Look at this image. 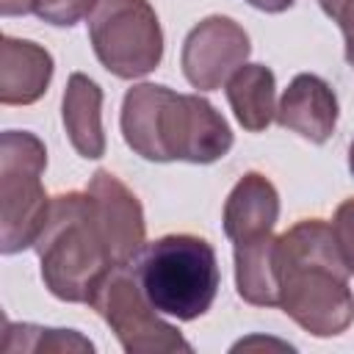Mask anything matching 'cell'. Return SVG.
Here are the masks:
<instances>
[{"mask_svg":"<svg viewBox=\"0 0 354 354\" xmlns=\"http://www.w3.org/2000/svg\"><path fill=\"white\" fill-rule=\"evenodd\" d=\"M279 307L313 337H335L354 321L348 268L324 218H301L277 238Z\"/></svg>","mask_w":354,"mask_h":354,"instance_id":"obj_1","label":"cell"},{"mask_svg":"<svg viewBox=\"0 0 354 354\" xmlns=\"http://www.w3.org/2000/svg\"><path fill=\"white\" fill-rule=\"evenodd\" d=\"M124 144L152 163H216L232 149L227 119L199 94H177L160 83H138L122 100Z\"/></svg>","mask_w":354,"mask_h":354,"instance_id":"obj_2","label":"cell"},{"mask_svg":"<svg viewBox=\"0 0 354 354\" xmlns=\"http://www.w3.org/2000/svg\"><path fill=\"white\" fill-rule=\"evenodd\" d=\"M44 288L72 304H88L102 277L116 268L105 230L88 191L53 196L47 224L36 241Z\"/></svg>","mask_w":354,"mask_h":354,"instance_id":"obj_3","label":"cell"},{"mask_svg":"<svg viewBox=\"0 0 354 354\" xmlns=\"http://www.w3.org/2000/svg\"><path fill=\"white\" fill-rule=\"evenodd\" d=\"M133 274L149 304L177 321L205 315L221 285L216 249L205 238L188 232L144 243L133 260Z\"/></svg>","mask_w":354,"mask_h":354,"instance_id":"obj_4","label":"cell"},{"mask_svg":"<svg viewBox=\"0 0 354 354\" xmlns=\"http://www.w3.org/2000/svg\"><path fill=\"white\" fill-rule=\"evenodd\" d=\"M47 169L44 144L28 130L0 136V249L17 254L36 246L47 216L50 196L41 185Z\"/></svg>","mask_w":354,"mask_h":354,"instance_id":"obj_5","label":"cell"},{"mask_svg":"<svg viewBox=\"0 0 354 354\" xmlns=\"http://www.w3.org/2000/svg\"><path fill=\"white\" fill-rule=\"evenodd\" d=\"M88 39L100 64L122 80L149 75L163 58V30L147 0H100Z\"/></svg>","mask_w":354,"mask_h":354,"instance_id":"obj_6","label":"cell"},{"mask_svg":"<svg viewBox=\"0 0 354 354\" xmlns=\"http://www.w3.org/2000/svg\"><path fill=\"white\" fill-rule=\"evenodd\" d=\"M88 304L102 315V321L111 326V332L127 354L191 351V343L171 324H166L149 304L133 274V266L111 268L97 285Z\"/></svg>","mask_w":354,"mask_h":354,"instance_id":"obj_7","label":"cell"},{"mask_svg":"<svg viewBox=\"0 0 354 354\" xmlns=\"http://www.w3.org/2000/svg\"><path fill=\"white\" fill-rule=\"evenodd\" d=\"M249 53V33L235 19L213 14L188 30L180 53V66L194 88L216 91L232 77V72L246 64Z\"/></svg>","mask_w":354,"mask_h":354,"instance_id":"obj_8","label":"cell"},{"mask_svg":"<svg viewBox=\"0 0 354 354\" xmlns=\"http://www.w3.org/2000/svg\"><path fill=\"white\" fill-rule=\"evenodd\" d=\"M116 266H133L144 249V210L136 194L108 169H97L88 188Z\"/></svg>","mask_w":354,"mask_h":354,"instance_id":"obj_9","label":"cell"},{"mask_svg":"<svg viewBox=\"0 0 354 354\" xmlns=\"http://www.w3.org/2000/svg\"><path fill=\"white\" fill-rule=\"evenodd\" d=\"M337 111L332 86L318 75L301 72L285 88L277 105V122L310 144H326L337 127Z\"/></svg>","mask_w":354,"mask_h":354,"instance_id":"obj_10","label":"cell"},{"mask_svg":"<svg viewBox=\"0 0 354 354\" xmlns=\"http://www.w3.org/2000/svg\"><path fill=\"white\" fill-rule=\"evenodd\" d=\"M277 218H279V194L274 183L260 171H249L235 183L221 213L224 235L232 243L268 235Z\"/></svg>","mask_w":354,"mask_h":354,"instance_id":"obj_11","label":"cell"},{"mask_svg":"<svg viewBox=\"0 0 354 354\" xmlns=\"http://www.w3.org/2000/svg\"><path fill=\"white\" fill-rule=\"evenodd\" d=\"M53 80V55L28 39L3 36L0 41V102L33 105Z\"/></svg>","mask_w":354,"mask_h":354,"instance_id":"obj_12","label":"cell"},{"mask_svg":"<svg viewBox=\"0 0 354 354\" xmlns=\"http://www.w3.org/2000/svg\"><path fill=\"white\" fill-rule=\"evenodd\" d=\"M61 119L66 127V138L75 152L86 160H97L105 155V133H102V88L83 72L69 75Z\"/></svg>","mask_w":354,"mask_h":354,"instance_id":"obj_13","label":"cell"},{"mask_svg":"<svg viewBox=\"0 0 354 354\" xmlns=\"http://www.w3.org/2000/svg\"><path fill=\"white\" fill-rule=\"evenodd\" d=\"M277 80L263 64H243L227 80V102L238 124L249 133L266 130L277 119Z\"/></svg>","mask_w":354,"mask_h":354,"instance_id":"obj_14","label":"cell"},{"mask_svg":"<svg viewBox=\"0 0 354 354\" xmlns=\"http://www.w3.org/2000/svg\"><path fill=\"white\" fill-rule=\"evenodd\" d=\"M235 288L238 296L254 307L279 304L277 238L271 232L254 241L235 243Z\"/></svg>","mask_w":354,"mask_h":354,"instance_id":"obj_15","label":"cell"},{"mask_svg":"<svg viewBox=\"0 0 354 354\" xmlns=\"http://www.w3.org/2000/svg\"><path fill=\"white\" fill-rule=\"evenodd\" d=\"M0 351H94V343L77 335L75 329H50L33 324H11L3 321Z\"/></svg>","mask_w":354,"mask_h":354,"instance_id":"obj_16","label":"cell"},{"mask_svg":"<svg viewBox=\"0 0 354 354\" xmlns=\"http://www.w3.org/2000/svg\"><path fill=\"white\" fill-rule=\"evenodd\" d=\"M100 0H33V14L50 25L72 28L80 19L91 17Z\"/></svg>","mask_w":354,"mask_h":354,"instance_id":"obj_17","label":"cell"},{"mask_svg":"<svg viewBox=\"0 0 354 354\" xmlns=\"http://www.w3.org/2000/svg\"><path fill=\"white\" fill-rule=\"evenodd\" d=\"M332 235L337 243V252L348 268V274H354V196L340 202L332 218Z\"/></svg>","mask_w":354,"mask_h":354,"instance_id":"obj_18","label":"cell"},{"mask_svg":"<svg viewBox=\"0 0 354 354\" xmlns=\"http://www.w3.org/2000/svg\"><path fill=\"white\" fill-rule=\"evenodd\" d=\"M335 22L340 25L343 30V39H346V61L351 64L354 69V0H346L335 17Z\"/></svg>","mask_w":354,"mask_h":354,"instance_id":"obj_19","label":"cell"},{"mask_svg":"<svg viewBox=\"0 0 354 354\" xmlns=\"http://www.w3.org/2000/svg\"><path fill=\"white\" fill-rule=\"evenodd\" d=\"M249 6H254L257 11H266V14H282L288 11L296 0H246Z\"/></svg>","mask_w":354,"mask_h":354,"instance_id":"obj_20","label":"cell"},{"mask_svg":"<svg viewBox=\"0 0 354 354\" xmlns=\"http://www.w3.org/2000/svg\"><path fill=\"white\" fill-rule=\"evenodd\" d=\"M0 11H3V17L28 14V11H33V0H0Z\"/></svg>","mask_w":354,"mask_h":354,"instance_id":"obj_21","label":"cell"},{"mask_svg":"<svg viewBox=\"0 0 354 354\" xmlns=\"http://www.w3.org/2000/svg\"><path fill=\"white\" fill-rule=\"evenodd\" d=\"M346 0H318V6H321V11L329 17V19H335L337 17V11H340V6H343Z\"/></svg>","mask_w":354,"mask_h":354,"instance_id":"obj_22","label":"cell"},{"mask_svg":"<svg viewBox=\"0 0 354 354\" xmlns=\"http://www.w3.org/2000/svg\"><path fill=\"white\" fill-rule=\"evenodd\" d=\"M348 171L354 174V141L348 144Z\"/></svg>","mask_w":354,"mask_h":354,"instance_id":"obj_23","label":"cell"}]
</instances>
